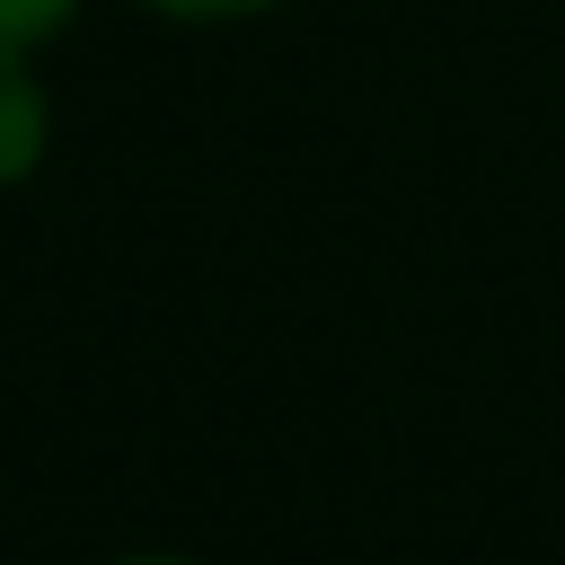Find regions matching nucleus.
I'll list each match as a JSON object with an SVG mask.
<instances>
[{
  "instance_id": "obj_1",
  "label": "nucleus",
  "mask_w": 565,
  "mask_h": 565,
  "mask_svg": "<svg viewBox=\"0 0 565 565\" xmlns=\"http://www.w3.org/2000/svg\"><path fill=\"white\" fill-rule=\"evenodd\" d=\"M53 150V97H44V71L26 44H0V194L26 185Z\"/></svg>"
},
{
  "instance_id": "obj_2",
  "label": "nucleus",
  "mask_w": 565,
  "mask_h": 565,
  "mask_svg": "<svg viewBox=\"0 0 565 565\" xmlns=\"http://www.w3.org/2000/svg\"><path fill=\"white\" fill-rule=\"evenodd\" d=\"M79 18V0H0V44H26V53H44L62 26Z\"/></svg>"
},
{
  "instance_id": "obj_3",
  "label": "nucleus",
  "mask_w": 565,
  "mask_h": 565,
  "mask_svg": "<svg viewBox=\"0 0 565 565\" xmlns=\"http://www.w3.org/2000/svg\"><path fill=\"white\" fill-rule=\"evenodd\" d=\"M141 9L168 18V26H247V18H274L291 0H141Z\"/></svg>"
},
{
  "instance_id": "obj_4",
  "label": "nucleus",
  "mask_w": 565,
  "mask_h": 565,
  "mask_svg": "<svg viewBox=\"0 0 565 565\" xmlns=\"http://www.w3.org/2000/svg\"><path fill=\"white\" fill-rule=\"evenodd\" d=\"M115 565H194V556H115Z\"/></svg>"
}]
</instances>
